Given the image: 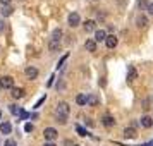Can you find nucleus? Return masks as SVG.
Masks as SVG:
<instances>
[{
  "label": "nucleus",
  "mask_w": 153,
  "mask_h": 146,
  "mask_svg": "<svg viewBox=\"0 0 153 146\" xmlns=\"http://www.w3.org/2000/svg\"><path fill=\"white\" fill-rule=\"evenodd\" d=\"M9 110H10V113H14V115H19V107H16V105H9Z\"/></svg>",
  "instance_id": "obj_22"
},
{
  "label": "nucleus",
  "mask_w": 153,
  "mask_h": 146,
  "mask_svg": "<svg viewBox=\"0 0 153 146\" xmlns=\"http://www.w3.org/2000/svg\"><path fill=\"white\" fill-rule=\"evenodd\" d=\"M48 50L52 52V53H55V52H59V50H60V42H55V40H50V42H48Z\"/></svg>",
  "instance_id": "obj_13"
},
{
  "label": "nucleus",
  "mask_w": 153,
  "mask_h": 146,
  "mask_svg": "<svg viewBox=\"0 0 153 146\" xmlns=\"http://www.w3.org/2000/svg\"><path fill=\"white\" fill-rule=\"evenodd\" d=\"M10 131H12V125H10V122H2L0 124V132H4V134H10Z\"/></svg>",
  "instance_id": "obj_17"
},
{
  "label": "nucleus",
  "mask_w": 153,
  "mask_h": 146,
  "mask_svg": "<svg viewBox=\"0 0 153 146\" xmlns=\"http://www.w3.org/2000/svg\"><path fill=\"white\" fill-rule=\"evenodd\" d=\"M24 74H26L28 79H36V77H38V69L33 67V65H28V67L24 69Z\"/></svg>",
  "instance_id": "obj_5"
},
{
  "label": "nucleus",
  "mask_w": 153,
  "mask_h": 146,
  "mask_svg": "<svg viewBox=\"0 0 153 146\" xmlns=\"http://www.w3.org/2000/svg\"><path fill=\"white\" fill-rule=\"evenodd\" d=\"M45 98H47V96H42V98H40V102H38V103L35 105V108H38V107H40V105H42L43 102H45Z\"/></svg>",
  "instance_id": "obj_28"
},
{
  "label": "nucleus",
  "mask_w": 153,
  "mask_h": 146,
  "mask_svg": "<svg viewBox=\"0 0 153 146\" xmlns=\"http://www.w3.org/2000/svg\"><path fill=\"white\" fill-rule=\"evenodd\" d=\"M117 36L115 35H107V38H105V45L108 47V48H115L117 47Z\"/></svg>",
  "instance_id": "obj_6"
},
{
  "label": "nucleus",
  "mask_w": 153,
  "mask_h": 146,
  "mask_svg": "<svg viewBox=\"0 0 153 146\" xmlns=\"http://www.w3.org/2000/svg\"><path fill=\"white\" fill-rule=\"evenodd\" d=\"M5 29V21H0V33Z\"/></svg>",
  "instance_id": "obj_29"
},
{
  "label": "nucleus",
  "mask_w": 153,
  "mask_h": 146,
  "mask_svg": "<svg viewBox=\"0 0 153 146\" xmlns=\"http://www.w3.org/2000/svg\"><path fill=\"white\" fill-rule=\"evenodd\" d=\"M69 105L65 103V102H59L55 107V110H53V117L59 124H67V117H69Z\"/></svg>",
  "instance_id": "obj_1"
},
{
  "label": "nucleus",
  "mask_w": 153,
  "mask_h": 146,
  "mask_svg": "<svg viewBox=\"0 0 153 146\" xmlns=\"http://www.w3.org/2000/svg\"><path fill=\"white\" fill-rule=\"evenodd\" d=\"M84 48L88 50V52H97V43H95V40H86V43H84Z\"/></svg>",
  "instance_id": "obj_16"
},
{
  "label": "nucleus",
  "mask_w": 153,
  "mask_h": 146,
  "mask_svg": "<svg viewBox=\"0 0 153 146\" xmlns=\"http://www.w3.org/2000/svg\"><path fill=\"white\" fill-rule=\"evenodd\" d=\"M14 12V9L10 7V5H2V9H0V14H2V17H7V16H10Z\"/></svg>",
  "instance_id": "obj_18"
},
{
  "label": "nucleus",
  "mask_w": 153,
  "mask_h": 146,
  "mask_svg": "<svg viewBox=\"0 0 153 146\" xmlns=\"http://www.w3.org/2000/svg\"><path fill=\"white\" fill-rule=\"evenodd\" d=\"M62 35H64V31L60 28H55L53 31H52V38L50 40H55V42H60L62 40Z\"/></svg>",
  "instance_id": "obj_14"
},
{
  "label": "nucleus",
  "mask_w": 153,
  "mask_h": 146,
  "mask_svg": "<svg viewBox=\"0 0 153 146\" xmlns=\"http://www.w3.org/2000/svg\"><path fill=\"white\" fill-rule=\"evenodd\" d=\"M2 5H10V0H0Z\"/></svg>",
  "instance_id": "obj_30"
},
{
  "label": "nucleus",
  "mask_w": 153,
  "mask_h": 146,
  "mask_svg": "<svg viewBox=\"0 0 153 146\" xmlns=\"http://www.w3.org/2000/svg\"><path fill=\"white\" fill-rule=\"evenodd\" d=\"M76 146H79V145H76Z\"/></svg>",
  "instance_id": "obj_33"
},
{
  "label": "nucleus",
  "mask_w": 153,
  "mask_h": 146,
  "mask_svg": "<svg viewBox=\"0 0 153 146\" xmlns=\"http://www.w3.org/2000/svg\"><path fill=\"white\" fill-rule=\"evenodd\" d=\"M43 146H55V145H53V143H45Z\"/></svg>",
  "instance_id": "obj_31"
},
{
  "label": "nucleus",
  "mask_w": 153,
  "mask_h": 146,
  "mask_svg": "<svg viewBox=\"0 0 153 146\" xmlns=\"http://www.w3.org/2000/svg\"><path fill=\"white\" fill-rule=\"evenodd\" d=\"M139 124H141V127H146V129H150L153 125V119L150 117V115H145V117L139 119Z\"/></svg>",
  "instance_id": "obj_8"
},
{
  "label": "nucleus",
  "mask_w": 153,
  "mask_h": 146,
  "mask_svg": "<svg viewBox=\"0 0 153 146\" xmlns=\"http://www.w3.org/2000/svg\"><path fill=\"white\" fill-rule=\"evenodd\" d=\"M76 131L79 132V136H88V131L84 127H81V125H76Z\"/></svg>",
  "instance_id": "obj_23"
},
{
  "label": "nucleus",
  "mask_w": 153,
  "mask_h": 146,
  "mask_svg": "<svg viewBox=\"0 0 153 146\" xmlns=\"http://www.w3.org/2000/svg\"><path fill=\"white\" fill-rule=\"evenodd\" d=\"M4 146H17V143H16L14 139H7V141L4 143Z\"/></svg>",
  "instance_id": "obj_24"
},
{
  "label": "nucleus",
  "mask_w": 153,
  "mask_h": 146,
  "mask_svg": "<svg viewBox=\"0 0 153 146\" xmlns=\"http://www.w3.org/2000/svg\"><path fill=\"white\" fill-rule=\"evenodd\" d=\"M67 22H69L71 28H76V26H79V22H81V17H79L77 12H71L69 17H67Z\"/></svg>",
  "instance_id": "obj_4"
},
{
  "label": "nucleus",
  "mask_w": 153,
  "mask_h": 146,
  "mask_svg": "<svg viewBox=\"0 0 153 146\" xmlns=\"http://www.w3.org/2000/svg\"><path fill=\"white\" fill-rule=\"evenodd\" d=\"M33 129H35L33 124H26V125H24V131H26V132H33Z\"/></svg>",
  "instance_id": "obj_25"
},
{
  "label": "nucleus",
  "mask_w": 153,
  "mask_h": 146,
  "mask_svg": "<svg viewBox=\"0 0 153 146\" xmlns=\"http://www.w3.org/2000/svg\"><path fill=\"white\" fill-rule=\"evenodd\" d=\"M136 24H138V28H146L148 26V19H146L145 16H139L138 19H136Z\"/></svg>",
  "instance_id": "obj_20"
},
{
  "label": "nucleus",
  "mask_w": 153,
  "mask_h": 146,
  "mask_svg": "<svg viewBox=\"0 0 153 146\" xmlns=\"http://www.w3.org/2000/svg\"><path fill=\"white\" fill-rule=\"evenodd\" d=\"M134 79H138V70L134 69V65H129L127 67V81L132 83Z\"/></svg>",
  "instance_id": "obj_7"
},
{
  "label": "nucleus",
  "mask_w": 153,
  "mask_h": 146,
  "mask_svg": "<svg viewBox=\"0 0 153 146\" xmlns=\"http://www.w3.org/2000/svg\"><path fill=\"white\" fill-rule=\"evenodd\" d=\"M100 103V98L97 95H88L86 96V105H90V107H97Z\"/></svg>",
  "instance_id": "obj_11"
},
{
  "label": "nucleus",
  "mask_w": 153,
  "mask_h": 146,
  "mask_svg": "<svg viewBox=\"0 0 153 146\" xmlns=\"http://www.w3.org/2000/svg\"><path fill=\"white\" fill-rule=\"evenodd\" d=\"M146 10H148V12H150V14L153 16V2H150V4H148V7H146Z\"/></svg>",
  "instance_id": "obj_27"
},
{
  "label": "nucleus",
  "mask_w": 153,
  "mask_h": 146,
  "mask_svg": "<svg viewBox=\"0 0 153 146\" xmlns=\"http://www.w3.org/2000/svg\"><path fill=\"white\" fill-rule=\"evenodd\" d=\"M138 134H136V129L134 127H126L124 129V138L127 139H132V138H136Z\"/></svg>",
  "instance_id": "obj_15"
},
{
  "label": "nucleus",
  "mask_w": 153,
  "mask_h": 146,
  "mask_svg": "<svg viewBox=\"0 0 153 146\" xmlns=\"http://www.w3.org/2000/svg\"><path fill=\"white\" fill-rule=\"evenodd\" d=\"M102 124H103L105 127H114V125H115V119L112 117V115H103V117H102Z\"/></svg>",
  "instance_id": "obj_9"
},
{
  "label": "nucleus",
  "mask_w": 153,
  "mask_h": 146,
  "mask_svg": "<svg viewBox=\"0 0 153 146\" xmlns=\"http://www.w3.org/2000/svg\"><path fill=\"white\" fill-rule=\"evenodd\" d=\"M0 88H4V90H12V88H14V77L12 76L0 77Z\"/></svg>",
  "instance_id": "obj_2"
},
{
  "label": "nucleus",
  "mask_w": 153,
  "mask_h": 146,
  "mask_svg": "<svg viewBox=\"0 0 153 146\" xmlns=\"http://www.w3.org/2000/svg\"><path fill=\"white\" fill-rule=\"evenodd\" d=\"M67 57H69V53H65V55H64L62 59H60V60H59V67H62V64L65 62V60H67Z\"/></svg>",
  "instance_id": "obj_26"
},
{
  "label": "nucleus",
  "mask_w": 153,
  "mask_h": 146,
  "mask_svg": "<svg viewBox=\"0 0 153 146\" xmlns=\"http://www.w3.org/2000/svg\"><path fill=\"white\" fill-rule=\"evenodd\" d=\"M83 28H84L86 33H91V31H95V29H97V22L93 21V19H88V21L83 24Z\"/></svg>",
  "instance_id": "obj_10"
},
{
  "label": "nucleus",
  "mask_w": 153,
  "mask_h": 146,
  "mask_svg": "<svg viewBox=\"0 0 153 146\" xmlns=\"http://www.w3.org/2000/svg\"><path fill=\"white\" fill-rule=\"evenodd\" d=\"M24 93H26V91L22 90V88H12V98H16V100L22 98L24 96Z\"/></svg>",
  "instance_id": "obj_19"
},
{
  "label": "nucleus",
  "mask_w": 153,
  "mask_h": 146,
  "mask_svg": "<svg viewBox=\"0 0 153 146\" xmlns=\"http://www.w3.org/2000/svg\"><path fill=\"white\" fill-rule=\"evenodd\" d=\"M76 103H77V105H81V107H84V105H86V95L79 93V95L76 96Z\"/></svg>",
  "instance_id": "obj_21"
},
{
  "label": "nucleus",
  "mask_w": 153,
  "mask_h": 146,
  "mask_svg": "<svg viewBox=\"0 0 153 146\" xmlns=\"http://www.w3.org/2000/svg\"><path fill=\"white\" fill-rule=\"evenodd\" d=\"M43 136H45V141H47V143H52V141L57 138V131L53 127H47V129L43 131Z\"/></svg>",
  "instance_id": "obj_3"
},
{
  "label": "nucleus",
  "mask_w": 153,
  "mask_h": 146,
  "mask_svg": "<svg viewBox=\"0 0 153 146\" xmlns=\"http://www.w3.org/2000/svg\"><path fill=\"white\" fill-rule=\"evenodd\" d=\"M0 119H2V110H0Z\"/></svg>",
  "instance_id": "obj_32"
},
{
  "label": "nucleus",
  "mask_w": 153,
  "mask_h": 146,
  "mask_svg": "<svg viewBox=\"0 0 153 146\" xmlns=\"http://www.w3.org/2000/svg\"><path fill=\"white\" fill-rule=\"evenodd\" d=\"M105 38H107V31H105V29H98V31H95V43L105 42Z\"/></svg>",
  "instance_id": "obj_12"
}]
</instances>
